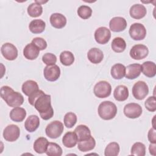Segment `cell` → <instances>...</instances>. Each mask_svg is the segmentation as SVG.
Listing matches in <instances>:
<instances>
[{
	"instance_id": "cell-1",
	"label": "cell",
	"mask_w": 156,
	"mask_h": 156,
	"mask_svg": "<svg viewBox=\"0 0 156 156\" xmlns=\"http://www.w3.org/2000/svg\"><path fill=\"white\" fill-rule=\"evenodd\" d=\"M34 106L44 120H48L54 115V110L51 105V97L49 94L43 93L40 95L35 100Z\"/></svg>"
},
{
	"instance_id": "cell-2",
	"label": "cell",
	"mask_w": 156,
	"mask_h": 156,
	"mask_svg": "<svg viewBox=\"0 0 156 156\" xmlns=\"http://www.w3.org/2000/svg\"><path fill=\"white\" fill-rule=\"evenodd\" d=\"M0 94L2 99L11 107H20L24 102L23 96L9 86H2L0 90Z\"/></svg>"
},
{
	"instance_id": "cell-3",
	"label": "cell",
	"mask_w": 156,
	"mask_h": 156,
	"mask_svg": "<svg viewBox=\"0 0 156 156\" xmlns=\"http://www.w3.org/2000/svg\"><path fill=\"white\" fill-rule=\"evenodd\" d=\"M117 107L112 102L105 101L102 102L98 107V115L101 118L104 120H110L117 113Z\"/></svg>"
},
{
	"instance_id": "cell-4",
	"label": "cell",
	"mask_w": 156,
	"mask_h": 156,
	"mask_svg": "<svg viewBox=\"0 0 156 156\" xmlns=\"http://www.w3.org/2000/svg\"><path fill=\"white\" fill-rule=\"evenodd\" d=\"M64 130L63 124L60 121H53L48 124L45 129V132L48 136L52 139L59 137Z\"/></svg>"
},
{
	"instance_id": "cell-5",
	"label": "cell",
	"mask_w": 156,
	"mask_h": 156,
	"mask_svg": "<svg viewBox=\"0 0 156 156\" xmlns=\"http://www.w3.org/2000/svg\"><path fill=\"white\" fill-rule=\"evenodd\" d=\"M93 92L94 95L99 98H105L109 96L112 92L111 85L105 80H101L96 83Z\"/></svg>"
},
{
	"instance_id": "cell-6",
	"label": "cell",
	"mask_w": 156,
	"mask_h": 156,
	"mask_svg": "<svg viewBox=\"0 0 156 156\" xmlns=\"http://www.w3.org/2000/svg\"><path fill=\"white\" fill-rule=\"evenodd\" d=\"M149 93V87L147 83L141 80L135 83L132 88V94L138 100H143Z\"/></svg>"
},
{
	"instance_id": "cell-7",
	"label": "cell",
	"mask_w": 156,
	"mask_h": 156,
	"mask_svg": "<svg viewBox=\"0 0 156 156\" xmlns=\"http://www.w3.org/2000/svg\"><path fill=\"white\" fill-rule=\"evenodd\" d=\"M130 37L134 40H142L146 35V29L144 26L139 23L132 24L129 30Z\"/></svg>"
},
{
	"instance_id": "cell-8",
	"label": "cell",
	"mask_w": 156,
	"mask_h": 156,
	"mask_svg": "<svg viewBox=\"0 0 156 156\" xmlns=\"http://www.w3.org/2000/svg\"><path fill=\"white\" fill-rule=\"evenodd\" d=\"M142 112V107L140 104L136 103H129L124 107V113L129 118H137L141 116Z\"/></svg>"
},
{
	"instance_id": "cell-9",
	"label": "cell",
	"mask_w": 156,
	"mask_h": 156,
	"mask_svg": "<svg viewBox=\"0 0 156 156\" xmlns=\"http://www.w3.org/2000/svg\"><path fill=\"white\" fill-rule=\"evenodd\" d=\"M149 54L147 47L142 44H137L132 46L130 50V56L134 60H142Z\"/></svg>"
},
{
	"instance_id": "cell-10",
	"label": "cell",
	"mask_w": 156,
	"mask_h": 156,
	"mask_svg": "<svg viewBox=\"0 0 156 156\" xmlns=\"http://www.w3.org/2000/svg\"><path fill=\"white\" fill-rule=\"evenodd\" d=\"M20 135L19 127L15 124L8 125L3 131L4 138L9 142H13L18 139Z\"/></svg>"
},
{
	"instance_id": "cell-11",
	"label": "cell",
	"mask_w": 156,
	"mask_h": 156,
	"mask_svg": "<svg viewBox=\"0 0 156 156\" xmlns=\"http://www.w3.org/2000/svg\"><path fill=\"white\" fill-rule=\"evenodd\" d=\"M1 52L3 57L8 60H14L18 57L16 47L10 43L3 44L1 48Z\"/></svg>"
},
{
	"instance_id": "cell-12",
	"label": "cell",
	"mask_w": 156,
	"mask_h": 156,
	"mask_svg": "<svg viewBox=\"0 0 156 156\" xmlns=\"http://www.w3.org/2000/svg\"><path fill=\"white\" fill-rule=\"evenodd\" d=\"M44 78L49 82L57 80L60 76V69L57 65H47L43 70Z\"/></svg>"
},
{
	"instance_id": "cell-13",
	"label": "cell",
	"mask_w": 156,
	"mask_h": 156,
	"mask_svg": "<svg viewBox=\"0 0 156 156\" xmlns=\"http://www.w3.org/2000/svg\"><path fill=\"white\" fill-rule=\"evenodd\" d=\"M111 37L110 29L106 27H100L94 32V39L96 41L101 44L107 43Z\"/></svg>"
},
{
	"instance_id": "cell-14",
	"label": "cell",
	"mask_w": 156,
	"mask_h": 156,
	"mask_svg": "<svg viewBox=\"0 0 156 156\" xmlns=\"http://www.w3.org/2000/svg\"><path fill=\"white\" fill-rule=\"evenodd\" d=\"M127 21L126 19L121 16H115L112 18L109 22V27L111 30L115 32L123 31L127 27Z\"/></svg>"
},
{
	"instance_id": "cell-15",
	"label": "cell",
	"mask_w": 156,
	"mask_h": 156,
	"mask_svg": "<svg viewBox=\"0 0 156 156\" xmlns=\"http://www.w3.org/2000/svg\"><path fill=\"white\" fill-rule=\"evenodd\" d=\"M49 21L52 26L56 29H62L64 27L67 21L66 17L60 13H52L50 16Z\"/></svg>"
},
{
	"instance_id": "cell-16",
	"label": "cell",
	"mask_w": 156,
	"mask_h": 156,
	"mask_svg": "<svg viewBox=\"0 0 156 156\" xmlns=\"http://www.w3.org/2000/svg\"><path fill=\"white\" fill-rule=\"evenodd\" d=\"M141 73V66L138 63H132L126 67V77L132 80L138 77Z\"/></svg>"
},
{
	"instance_id": "cell-17",
	"label": "cell",
	"mask_w": 156,
	"mask_h": 156,
	"mask_svg": "<svg viewBox=\"0 0 156 156\" xmlns=\"http://www.w3.org/2000/svg\"><path fill=\"white\" fill-rule=\"evenodd\" d=\"M129 13L132 18L139 20L145 16L147 13V10L143 4H135L130 8Z\"/></svg>"
},
{
	"instance_id": "cell-18",
	"label": "cell",
	"mask_w": 156,
	"mask_h": 156,
	"mask_svg": "<svg viewBox=\"0 0 156 156\" xmlns=\"http://www.w3.org/2000/svg\"><path fill=\"white\" fill-rule=\"evenodd\" d=\"M40 54V49L32 43L27 44L23 49V55L28 60L36 59Z\"/></svg>"
},
{
	"instance_id": "cell-19",
	"label": "cell",
	"mask_w": 156,
	"mask_h": 156,
	"mask_svg": "<svg viewBox=\"0 0 156 156\" xmlns=\"http://www.w3.org/2000/svg\"><path fill=\"white\" fill-rule=\"evenodd\" d=\"M88 59L93 64H98L101 63L104 58L103 52L99 48H91L87 53Z\"/></svg>"
},
{
	"instance_id": "cell-20",
	"label": "cell",
	"mask_w": 156,
	"mask_h": 156,
	"mask_svg": "<svg viewBox=\"0 0 156 156\" xmlns=\"http://www.w3.org/2000/svg\"><path fill=\"white\" fill-rule=\"evenodd\" d=\"M40 126V119L37 115H32L29 116L24 122V127L27 131L33 132L35 131Z\"/></svg>"
},
{
	"instance_id": "cell-21",
	"label": "cell",
	"mask_w": 156,
	"mask_h": 156,
	"mask_svg": "<svg viewBox=\"0 0 156 156\" xmlns=\"http://www.w3.org/2000/svg\"><path fill=\"white\" fill-rule=\"evenodd\" d=\"M129 94L128 88L125 85H119L115 88L113 96L118 101H124L128 98Z\"/></svg>"
},
{
	"instance_id": "cell-22",
	"label": "cell",
	"mask_w": 156,
	"mask_h": 156,
	"mask_svg": "<svg viewBox=\"0 0 156 156\" xmlns=\"http://www.w3.org/2000/svg\"><path fill=\"white\" fill-rule=\"evenodd\" d=\"M78 142L77 137L74 132H67L62 138V143L67 148L74 147Z\"/></svg>"
},
{
	"instance_id": "cell-23",
	"label": "cell",
	"mask_w": 156,
	"mask_h": 156,
	"mask_svg": "<svg viewBox=\"0 0 156 156\" xmlns=\"http://www.w3.org/2000/svg\"><path fill=\"white\" fill-rule=\"evenodd\" d=\"M26 111L24 108L20 107H14L10 112V119L15 122H21L26 116Z\"/></svg>"
},
{
	"instance_id": "cell-24",
	"label": "cell",
	"mask_w": 156,
	"mask_h": 156,
	"mask_svg": "<svg viewBox=\"0 0 156 156\" xmlns=\"http://www.w3.org/2000/svg\"><path fill=\"white\" fill-rule=\"evenodd\" d=\"M141 66V71L144 76L148 77H154L156 74L155 63L151 61L144 62Z\"/></svg>"
},
{
	"instance_id": "cell-25",
	"label": "cell",
	"mask_w": 156,
	"mask_h": 156,
	"mask_svg": "<svg viewBox=\"0 0 156 156\" xmlns=\"http://www.w3.org/2000/svg\"><path fill=\"white\" fill-rule=\"evenodd\" d=\"M74 132L77 135L78 141L87 140L91 136L90 129L87 126L83 124L77 126L74 129Z\"/></svg>"
},
{
	"instance_id": "cell-26",
	"label": "cell",
	"mask_w": 156,
	"mask_h": 156,
	"mask_svg": "<svg viewBox=\"0 0 156 156\" xmlns=\"http://www.w3.org/2000/svg\"><path fill=\"white\" fill-rule=\"evenodd\" d=\"M96 146V141L94 138L91 136L89 138L79 141L77 143V147L81 152H88L93 150Z\"/></svg>"
},
{
	"instance_id": "cell-27",
	"label": "cell",
	"mask_w": 156,
	"mask_h": 156,
	"mask_svg": "<svg viewBox=\"0 0 156 156\" xmlns=\"http://www.w3.org/2000/svg\"><path fill=\"white\" fill-rule=\"evenodd\" d=\"M110 73L113 79H121L126 75V66L122 63H116L112 66Z\"/></svg>"
},
{
	"instance_id": "cell-28",
	"label": "cell",
	"mask_w": 156,
	"mask_h": 156,
	"mask_svg": "<svg viewBox=\"0 0 156 156\" xmlns=\"http://www.w3.org/2000/svg\"><path fill=\"white\" fill-rule=\"evenodd\" d=\"M46 27L45 22L41 19H36L32 20L29 25L30 31L33 34L42 33Z\"/></svg>"
},
{
	"instance_id": "cell-29",
	"label": "cell",
	"mask_w": 156,
	"mask_h": 156,
	"mask_svg": "<svg viewBox=\"0 0 156 156\" xmlns=\"http://www.w3.org/2000/svg\"><path fill=\"white\" fill-rule=\"evenodd\" d=\"M38 90V83L32 80H28L24 82L22 85V91L27 96H29Z\"/></svg>"
},
{
	"instance_id": "cell-30",
	"label": "cell",
	"mask_w": 156,
	"mask_h": 156,
	"mask_svg": "<svg viewBox=\"0 0 156 156\" xmlns=\"http://www.w3.org/2000/svg\"><path fill=\"white\" fill-rule=\"evenodd\" d=\"M49 144L48 140L44 137L38 138L34 143V149L38 154H43L46 152L48 145Z\"/></svg>"
},
{
	"instance_id": "cell-31",
	"label": "cell",
	"mask_w": 156,
	"mask_h": 156,
	"mask_svg": "<svg viewBox=\"0 0 156 156\" xmlns=\"http://www.w3.org/2000/svg\"><path fill=\"white\" fill-rule=\"evenodd\" d=\"M111 47L115 52H122L126 48V43L122 38L119 37H115L112 41Z\"/></svg>"
},
{
	"instance_id": "cell-32",
	"label": "cell",
	"mask_w": 156,
	"mask_h": 156,
	"mask_svg": "<svg viewBox=\"0 0 156 156\" xmlns=\"http://www.w3.org/2000/svg\"><path fill=\"white\" fill-rule=\"evenodd\" d=\"M27 11L29 16L35 18L40 16L42 14L43 7L41 4L34 2L28 6Z\"/></svg>"
},
{
	"instance_id": "cell-33",
	"label": "cell",
	"mask_w": 156,
	"mask_h": 156,
	"mask_svg": "<svg viewBox=\"0 0 156 156\" xmlns=\"http://www.w3.org/2000/svg\"><path fill=\"white\" fill-rule=\"evenodd\" d=\"M62 147L55 143H49L46 154L49 156H61L62 155Z\"/></svg>"
},
{
	"instance_id": "cell-34",
	"label": "cell",
	"mask_w": 156,
	"mask_h": 156,
	"mask_svg": "<svg viewBox=\"0 0 156 156\" xmlns=\"http://www.w3.org/2000/svg\"><path fill=\"white\" fill-rule=\"evenodd\" d=\"M60 60L62 65L65 66H70L74 62V56L71 52L69 51H64L60 54Z\"/></svg>"
},
{
	"instance_id": "cell-35",
	"label": "cell",
	"mask_w": 156,
	"mask_h": 156,
	"mask_svg": "<svg viewBox=\"0 0 156 156\" xmlns=\"http://www.w3.org/2000/svg\"><path fill=\"white\" fill-rule=\"evenodd\" d=\"M120 151L119 145L116 142H112L107 144L104 151L105 156H117Z\"/></svg>"
},
{
	"instance_id": "cell-36",
	"label": "cell",
	"mask_w": 156,
	"mask_h": 156,
	"mask_svg": "<svg viewBox=\"0 0 156 156\" xmlns=\"http://www.w3.org/2000/svg\"><path fill=\"white\" fill-rule=\"evenodd\" d=\"M130 154L136 156H144L146 154V146L140 142L135 143L131 148Z\"/></svg>"
},
{
	"instance_id": "cell-37",
	"label": "cell",
	"mask_w": 156,
	"mask_h": 156,
	"mask_svg": "<svg viewBox=\"0 0 156 156\" xmlns=\"http://www.w3.org/2000/svg\"><path fill=\"white\" fill-rule=\"evenodd\" d=\"M77 116L73 112H68L65 114L63 119L65 126L67 128H72L77 122Z\"/></svg>"
},
{
	"instance_id": "cell-38",
	"label": "cell",
	"mask_w": 156,
	"mask_h": 156,
	"mask_svg": "<svg viewBox=\"0 0 156 156\" xmlns=\"http://www.w3.org/2000/svg\"><path fill=\"white\" fill-rule=\"evenodd\" d=\"M77 12L79 17L83 20H87L91 17L92 15V9L88 5H82L78 8Z\"/></svg>"
},
{
	"instance_id": "cell-39",
	"label": "cell",
	"mask_w": 156,
	"mask_h": 156,
	"mask_svg": "<svg viewBox=\"0 0 156 156\" xmlns=\"http://www.w3.org/2000/svg\"><path fill=\"white\" fill-rule=\"evenodd\" d=\"M42 61L46 65H55L57 62V57L52 53L47 52L43 55Z\"/></svg>"
},
{
	"instance_id": "cell-40",
	"label": "cell",
	"mask_w": 156,
	"mask_h": 156,
	"mask_svg": "<svg viewBox=\"0 0 156 156\" xmlns=\"http://www.w3.org/2000/svg\"><path fill=\"white\" fill-rule=\"evenodd\" d=\"M144 105L146 108L151 112L156 110V99L154 96H149L145 101Z\"/></svg>"
},
{
	"instance_id": "cell-41",
	"label": "cell",
	"mask_w": 156,
	"mask_h": 156,
	"mask_svg": "<svg viewBox=\"0 0 156 156\" xmlns=\"http://www.w3.org/2000/svg\"><path fill=\"white\" fill-rule=\"evenodd\" d=\"M31 43L35 44L40 51L44 50L47 48V42L41 37H35L33 38Z\"/></svg>"
},
{
	"instance_id": "cell-42",
	"label": "cell",
	"mask_w": 156,
	"mask_h": 156,
	"mask_svg": "<svg viewBox=\"0 0 156 156\" xmlns=\"http://www.w3.org/2000/svg\"><path fill=\"white\" fill-rule=\"evenodd\" d=\"M44 93V91H43L42 90H38L37 91H36L35 92L33 93L32 94H30L29 98H28V101L29 102V104L31 105H34V103H35V100L40 96L42 94Z\"/></svg>"
},
{
	"instance_id": "cell-43",
	"label": "cell",
	"mask_w": 156,
	"mask_h": 156,
	"mask_svg": "<svg viewBox=\"0 0 156 156\" xmlns=\"http://www.w3.org/2000/svg\"><path fill=\"white\" fill-rule=\"evenodd\" d=\"M147 138L151 143H156V133L155 128H151L147 133Z\"/></svg>"
},
{
	"instance_id": "cell-44",
	"label": "cell",
	"mask_w": 156,
	"mask_h": 156,
	"mask_svg": "<svg viewBox=\"0 0 156 156\" xmlns=\"http://www.w3.org/2000/svg\"><path fill=\"white\" fill-rule=\"evenodd\" d=\"M155 143H151L149 147V152L151 155L155 156L156 155V149H155Z\"/></svg>"
}]
</instances>
